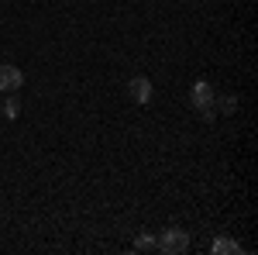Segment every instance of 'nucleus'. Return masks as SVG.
Wrapping results in <instances>:
<instances>
[{
    "label": "nucleus",
    "instance_id": "nucleus-1",
    "mask_svg": "<svg viewBox=\"0 0 258 255\" xmlns=\"http://www.w3.org/2000/svg\"><path fill=\"white\" fill-rule=\"evenodd\" d=\"M155 241H159V252H165V255H179L189 248V235L182 228H165Z\"/></svg>",
    "mask_w": 258,
    "mask_h": 255
},
{
    "label": "nucleus",
    "instance_id": "nucleus-2",
    "mask_svg": "<svg viewBox=\"0 0 258 255\" xmlns=\"http://www.w3.org/2000/svg\"><path fill=\"white\" fill-rule=\"evenodd\" d=\"M21 83H24V73H21L18 66L4 62V66H0V93H18Z\"/></svg>",
    "mask_w": 258,
    "mask_h": 255
},
{
    "label": "nucleus",
    "instance_id": "nucleus-3",
    "mask_svg": "<svg viewBox=\"0 0 258 255\" xmlns=\"http://www.w3.org/2000/svg\"><path fill=\"white\" fill-rule=\"evenodd\" d=\"M214 97H217V93H214V86H210L207 79H197V83H193V93H189V100H193V107H197V111H203V107H214Z\"/></svg>",
    "mask_w": 258,
    "mask_h": 255
},
{
    "label": "nucleus",
    "instance_id": "nucleus-4",
    "mask_svg": "<svg viewBox=\"0 0 258 255\" xmlns=\"http://www.w3.org/2000/svg\"><path fill=\"white\" fill-rule=\"evenodd\" d=\"M152 93H155V90H152V79L148 76H135L131 83H127V97L135 100V104H148Z\"/></svg>",
    "mask_w": 258,
    "mask_h": 255
},
{
    "label": "nucleus",
    "instance_id": "nucleus-5",
    "mask_svg": "<svg viewBox=\"0 0 258 255\" xmlns=\"http://www.w3.org/2000/svg\"><path fill=\"white\" fill-rule=\"evenodd\" d=\"M210 248H214V255H238L241 252V245L234 241V238H217Z\"/></svg>",
    "mask_w": 258,
    "mask_h": 255
},
{
    "label": "nucleus",
    "instance_id": "nucleus-6",
    "mask_svg": "<svg viewBox=\"0 0 258 255\" xmlns=\"http://www.w3.org/2000/svg\"><path fill=\"white\" fill-rule=\"evenodd\" d=\"M0 111H4V118H18V114H21V97H18V93H7V100H4Z\"/></svg>",
    "mask_w": 258,
    "mask_h": 255
},
{
    "label": "nucleus",
    "instance_id": "nucleus-7",
    "mask_svg": "<svg viewBox=\"0 0 258 255\" xmlns=\"http://www.w3.org/2000/svg\"><path fill=\"white\" fill-rule=\"evenodd\" d=\"M159 248V241L152 235H138V241H135V252H155Z\"/></svg>",
    "mask_w": 258,
    "mask_h": 255
},
{
    "label": "nucleus",
    "instance_id": "nucleus-8",
    "mask_svg": "<svg viewBox=\"0 0 258 255\" xmlns=\"http://www.w3.org/2000/svg\"><path fill=\"white\" fill-rule=\"evenodd\" d=\"M220 111H224V114L238 111V100H234V97H224V100H220Z\"/></svg>",
    "mask_w": 258,
    "mask_h": 255
}]
</instances>
